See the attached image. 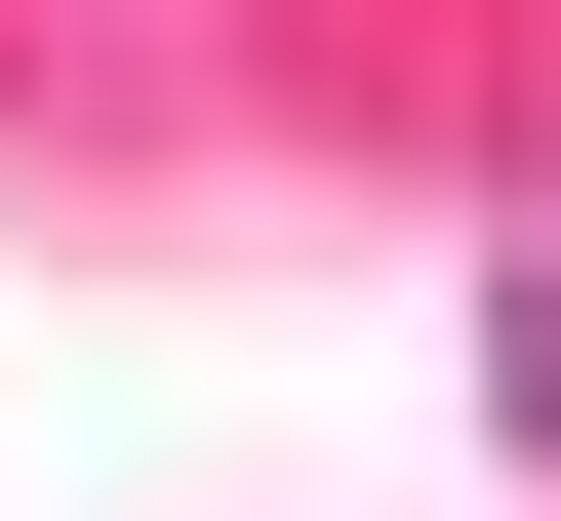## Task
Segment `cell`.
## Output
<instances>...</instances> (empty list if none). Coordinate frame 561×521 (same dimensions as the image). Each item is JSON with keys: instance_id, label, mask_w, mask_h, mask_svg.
<instances>
[{"instance_id": "6da1fadb", "label": "cell", "mask_w": 561, "mask_h": 521, "mask_svg": "<svg viewBox=\"0 0 561 521\" xmlns=\"http://www.w3.org/2000/svg\"><path fill=\"white\" fill-rule=\"evenodd\" d=\"M481 441H522V482H561V241L481 281Z\"/></svg>"}]
</instances>
